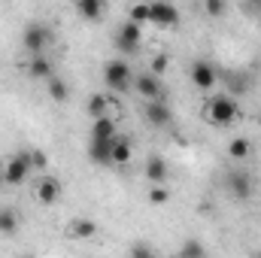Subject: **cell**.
I'll return each instance as SVG.
<instances>
[{
  "label": "cell",
  "instance_id": "cell-1",
  "mask_svg": "<svg viewBox=\"0 0 261 258\" xmlns=\"http://www.w3.org/2000/svg\"><path fill=\"white\" fill-rule=\"evenodd\" d=\"M237 116H240V107H237L234 97H228V94H216V97H210V104H206V119H210L216 128H228V125H234Z\"/></svg>",
  "mask_w": 261,
  "mask_h": 258
},
{
  "label": "cell",
  "instance_id": "cell-2",
  "mask_svg": "<svg viewBox=\"0 0 261 258\" xmlns=\"http://www.w3.org/2000/svg\"><path fill=\"white\" fill-rule=\"evenodd\" d=\"M134 70L125 58H113V61H107L103 64V82H107V88L110 91H119V94H125L130 88V82H134V76H130Z\"/></svg>",
  "mask_w": 261,
  "mask_h": 258
},
{
  "label": "cell",
  "instance_id": "cell-3",
  "mask_svg": "<svg viewBox=\"0 0 261 258\" xmlns=\"http://www.w3.org/2000/svg\"><path fill=\"white\" fill-rule=\"evenodd\" d=\"M31 173H34V164H31V149L15 152V155L3 164V183H6V186H21Z\"/></svg>",
  "mask_w": 261,
  "mask_h": 258
},
{
  "label": "cell",
  "instance_id": "cell-4",
  "mask_svg": "<svg viewBox=\"0 0 261 258\" xmlns=\"http://www.w3.org/2000/svg\"><path fill=\"white\" fill-rule=\"evenodd\" d=\"M49 43H52V31H49L43 21H31V24L24 28V34H21V46L28 49L31 58L43 55V52L49 49Z\"/></svg>",
  "mask_w": 261,
  "mask_h": 258
},
{
  "label": "cell",
  "instance_id": "cell-5",
  "mask_svg": "<svg viewBox=\"0 0 261 258\" xmlns=\"http://www.w3.org/2000/svg\"><path fill=\"white\" fill-rule=\"evenodd\" d=\"M225 189L228 194L234 197V200H249L252 192H255V183H252V176L246 173V170H228V176H225Z\"/></svg>",
  "mask_w": 261,
  "mask_h": 258
},
{
  "label": "cell",
  "instance_id": "cell-6",
  "mask_svg": "<svg viewBox=\"0 0 261 258\" xmlns=\"http://www.w3.org/2000/svg\"><path fill=\"white\" fill-rule=\"evenodd\" d=\"M134 88L146 97V104H152V100L167 104V88H164V85H161V79H158V76H152V73H140V76H134Z\"/></svg>",
  "mask_w": 261,
  "mask_h": 258
},
{
  "label": "cell",
  "instance_id": "cell-7",
  "mask_svg": "<svg viewBox=\"0 0 261 258\" xmlns=\"http://www.w3.org/2000/svg\"><path fill=\"white\" fill-rule=\"evenodd\" d=\"M140 43H143V28L125 21V24L119 28V34H116V49H119L122 55H137V52H140Z\"/></svg>",
  "mask_w": 261,
  "mask_h": 258
},
{
  "label": "cell",
  "instance_id": "cell-8",
  "mask_svg": "<svg viewBox=\"0 0 261 258\" xmlns=\"http://www.w3.org/2000/svg\"><path fill=\"white\" fill-rule=\"evenodd\" d=\"M149 24H158V28H176V24H179V9H176L173 3L155 0V3H149Z\"/></svg>",
  "mask_w": 261,
  "mask_h": 258
},
{
  "label": "cell",
  "instance_id": "cell-9",
  "mask_svg": "<svg viewBox=\"0 0 261 258\" xmlns=\"http://www.w3.org/2000/svg\"><path fill=\"white\" fill-rule=\"evenodd\" d=\"M189 76H192V82H195L200 91H210V88L216 85V79H219L216 67L210 64V61H203V58L192 61V67H189Z\"/></svg>",
  "mask_w": 261,
  "mask_h": 258
},
{
  "label": "cell",
  "instance_id": "cell-10",
  "mask_svg": "<svg viewBox=\"0 0 261 258\" xmlns=\"http://www.w3.org/2000/svg\"><path fill=\"white\" fill-rule=\"evenodd\" d=\"M37 200L43 203V207H52V203H58L61 200V194H64V186H61V179H55V176H43L40 183H37Z\"/></svg>",
  "mask_w": 261,
  "mask_h": 258
},
{
  "label": "cell",
  "instance_id": "cell-11",
  "mask_svg": "<svg viewBox=\"0 0 261 258\" xmlns=\"http://www.w3.org/2000/svg\"><path fill=\"white\" fill-rule=\"evenodd\" d=\"M88 161L97 167H113V140H91Z\"/></svg>",
  "mask_w": 261,
  "mask_h": 258
},
{
  "label": "cell",
  "instance_id": "cell-12",
  "mask_svg": "<svg viewBox=\"0 0 261 258\" xmlns=\"http://www.w3.org/2000/svg\"><path fill=\"white\" fill-rule=\"evenodd\" d=\"M146 122H149V125H155V128H167V125L173 122V113H170V107H167V104L152 100V104H146Z\"/></svg>",
  "mask_w": 261,
  "mask_h": 258
},
{
  "label": "cell",
  "instance_id": "cell-13",
  "mask_svg": "<svg viewBox=\"0 0 261 258\" xmlns=\"http://www.w3.org/2000/svg\"><path fill=\"white\" fill-rule=\"evenodd\" d=\"M97 231H100L97 222L88 216H79L70 222V237H76V240H91V237H97Z\"/></svg>",
  "mask_w": 261,
  "mask_h": 258
},
{
  "label": "cell",
  "instance_id": "cell-14",
  "mask_svg": "<svg viewBox=\"0 0 261 258\" xmlns=\"http://www.w3.org/2000/svg\"><path fill=\"white\" fill-rule=\"evenodd\" d=\"M167 161L161 158V155H152L149 161H146V179L152 183V186H164V179H167Z\"/></svg>",
  "mask_w": 261,
  "mask_h": 258
},
{
  "label": "cell",
  "instance_id": "cell-15",
  "mask_svg": "<svg viewBox=\"0 0 261 258\" xmlns=\"http://www.w3.org/2000/svg\"><path fill=\"white\" fill-rule=\"evenodd\" d=\"M28 76H31V79H46V82H49V79L55 76V67H52V61H49L46 55H37V58L28 61Z\"/></svg>",
  "mask_w": 261,
  "mask_h": 258
},
{
  "label": "cell",
  "instance_id": "cell-16",
  "mask_svg": "<svg viewBox=\"0 0 261 258\" xmlns=\"http://www.w3.org/2000/svg\"><path fill=\"white\" fill-rule=\"evenodd\" d=\"M130 158H134L130 140L128 137H116L113 140V167H125V164H130Z\"/></svg>",
  "mask_w": 261,
  "mask_h": 258
},
{
  "label": "cell",
  "instance_id": "cell-17",
  "mask_svg": "<svg viewBox=\"0 0 261 258\" xmlns=\"http://www.w3.org/2000/svg\"><path fill=\"white\" fill-rule=\"evenodd\" d=\"M110 104H113V97H107V94H100V91H97V94H91V97H88V107H85V110H88V116L97 122V119L110 116Z\"/></svg>",
  "mask_w": 261,
  "mask_h": 258
},
{
  "label": "cell",
  "instance_id": "cell-18",
  "mask_svg": "<svg viewBox=\"0 0 261 258\" xmlns=\"http://www.w3.org/2000/svg\"><path fill=\"white\" fill-rule=\"evenodd\" d=\"M116 119L113 116H103L91 125V140H116Z\"/></svg>",
  "mask_w": 261,
  "mask_h": 258
},
{
  "label": "cell",
  "instance_id": "cell-19",
  "mask_svg": "<svg viewBox=\"0 0 261 258\" xmlns=\"http://www.w3.org/2000/svg\"><path fill=\"white\" fill-rule=\"evenodd\" d=\"M252 155V143L246 140V137H234L231 143H228V158H234V161H246Z\"/></svg>",
  "mask_w": 261,
  "mask_h": 258
},
{
  "label": "cell",
  "instance_id": "cell-20",
  "mask_svg": "<svg viewBox=\"0 0 261 258\" xmlns=\"http://www.w3.org/2000/svg\"><path fill=\"white\" fill-rule=\"evenodd\" d=\"M15 231H18V213L12 207H0V234L12 237Z\"/></svg>",
  "mask_w": 261,
  "mask_h": 258
},
{
  "label": "cell",
  "instance_id": "cell-21",
  "mask_svg": "<svg viewBox=\"0 0 261 258\" xmlns=\"http://www.w3.org/2000/svg\"><path fill=\"white\" fill-rule=\"evenodd\" d=\"M100 12H103V3H100V0H79V3H76V15H79V18L94 21V18H100Z\"/></svg>",
  "mask_w": 261,
  "mask_h": 258
},
{
  "label": "cell",
  "instance_id": "cell-22",
  "mask_svg": "<svg viewBox=\"0 0 261 258\" xmlns=\"http://www.w3.org/2000/svg\"><path fill=\"white\" fill-rule=\"evenodd\" d=\"M225 82H228V91H225V94H228V97H234V100L249 88V82H246L240 73H225Z\"/></svg>",
  "mask_w": 261,
  "mask_h": 258
},
{
  "label": "cell",
  "instance_id": "cell-23",
  "mask_svg": "<svg viewBox=\"0 0 261 258\" xmlns=\"http://www.w3.org/2000/svg\"><path fill=\"white\" fill-rule=\"evenodd\" d=\"M49 94H52V100L64 104L67 97H70V85H67L61 76H52V79H49Z\"/></svg>",
  "mask_w": 261,
  "mask_h": 258
},
{
  "label": "cell",
  "instance_id": "cell-24",
  "mask_svg": "<svg viewBox=\"0 0 261 258\" xmlns=\"http://www.w3.org/2000/svg\"><path fill=\"white\" fill-rule=\"evenodd\" d=\"M128 21L137 24V28L149 24V3H134V6L128 9Z\"/></svg>",
  "mask_w": 261,
  "mask_h": 258
},
{
  "label": "cell",
  "instance_id": "cell-25",
  "mask_svg": "<svg viewBox=\"0 0 261 258\" xmlns=\"http://www.w3.org/2000/svg\"><path fill=\"white\" fill-rule=\"evenodd\" d=\"M179 258H206V249H203V243L200 240H186L182 243V249H179Z\"/></svg>",
  "mask_w": 261,
  "mask_h": 258
},
{
  "label": "cell",
  "instance_id": "cell-26",
  "mask_svg": "<svg viewBox=\"0 0 261 258\" xmlns=\"http://www.w3.org/2000/svg\"><path fill=\"white\" fill-rule=\"evenodd\" d=\"M128 258H155V249H152L149 243L137 240V243H130V252H128Z\"/></svg>",
  "mask_w": 261,
  "mask_h": 258
},
{
  "label": "cell",
  "instance_id": "cell-27",
  "mask_svg": "<svg viewBox=\"0 0 261 258\" xmlns=\"http://www.w3.org/2000/svg\"><path fill=\"white\" fill-rule=\"evenodd\" d=\"M167 200H170V192H167L164 186H152V189H149V203L161 207V203H167Z\"/></svg>",
  "mask_w": 261,
  "mask_h": 258
},
{
  "label": "cell",
  "instance_id": "cell-28",
  "mask_svg": "<svg viewBox=\"0 0 261 258\" xmlns=\"http://www.w3.org/2000/svg\"><path fill=\"white\" fill-rule=\"evenodd\" d=\"M167 64H170V61H167V55H155V58H152V67H149V73L161 79V76L167 73Z\"/></svg>",
  "mask_w": 261,
  "mask_h": 258
},
{
  "label": "cell",
  "instance_id": "cell-29",
  "mask_svg": "<svg viewBox=\"0 0 261 258\" xmlns=\"http://www.w3.org/2000/svg\"><path fill=\"white\" fill-rule=\"evenodd\" d=\"M31 164H34V170H46L49 167V155L43 149H31Z\"/></svg>",
  "mask_w": 261,
  "mask_h": 258
},
{
  "label": "cell",
  "instance_id": "cell-30",
  "mask_svg": "<svg viewBox=\"0 0 261 258\" xmlns=\"http://www.w3.org/2000/svg\"><path fill=\"white\" fill-rule=\"evenodd\" d=\"M203 12L216 18V15H222V12H225V3H222V0H203Z\"/></svg>",
  "mask_w": 261,
  "mask_h": 258
},
{
  "label": "cell",
  "instance_id": "cell-31",
  "mask_svg": "<svg viewBox=\"0 0 261 258\" xmlns=\"http://www.w3.org/2000/svg\"><path fill=\"white\" fill-rule=\"evenodd\" d=\"M0 186H3V170H0Z\"/></svg>",
  "mask_w": 261,
  "mask_h": 258
},
{
  "label": "cell",
  "instance_id": "cell-32",
  "mask_svg": "<svg viewBox=\"0 0 261 258\" xmlns=\"http://www.w3.org/2000/svg\"><path fill=\"white\" fill-rule=\"evenodd\" d=\"M18 258H34V255H18Z\"/></svg>",
  "mask_w": 261,
  "mask_h": 258
}]
</instances>
